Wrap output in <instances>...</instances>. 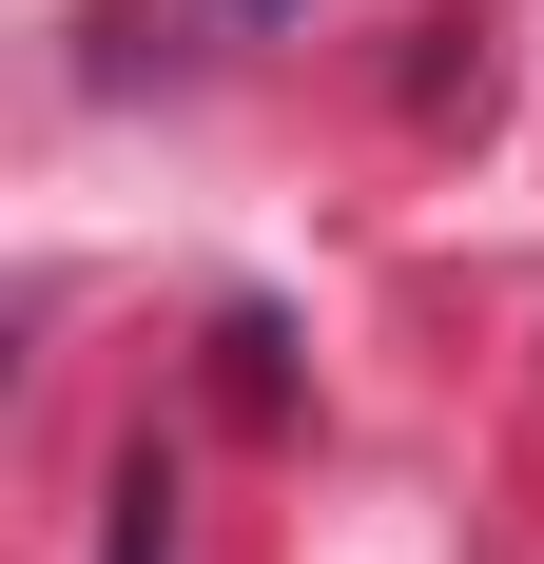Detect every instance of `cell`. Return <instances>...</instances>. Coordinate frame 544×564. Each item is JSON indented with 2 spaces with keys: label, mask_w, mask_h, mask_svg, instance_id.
I'll list each match as a JSON object with an SVG mask.
<instances>
[{
  "label": "cell",
  "mask_w": 544,
  "mask_h": 564,
  "mask_svg": "<svg viewBox=\"0 0 544 564\" xmlns=\"http://www.w3.org/2000/svg\"><path fill=\"white\" fill-rule=\"evenodd\" d=\"M233 20H253V0H233Z\"/></svg>",
  "instance_id": "2"
},
{
  "label": "cell",
  "mask_w": 544,
  "mask_h": 564,
  "mask_svg": "<svg viewBox=\"0 0 544 564\" xmlns=\"http://www.w3.org/2000/svg\"><path fill=\"white\" fill-rule=\"evenodd\" d=\"M98 564H175V467H156V448H117V487H98Z\"/></svg>",
  "instance_id": "1"
}]
</instances>
